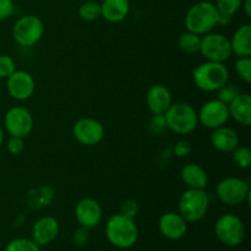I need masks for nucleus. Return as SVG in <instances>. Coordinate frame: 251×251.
Returning <instances> with one entry per match:
<instances>
[{
  "label": "nucleus",
  "mask_w": 251,
  "mask_h": 251,
  "mask_svg": "<svg viewBox=\"0 0 251 251\" xmlns=\"http://www.w3.org/2000/svg\"><path fill=\"white\" fill-rule=\"evenodd\" d=\"M220 21V12L213 2L203 0L198 1L189 7L185 14L184 24L186 31L194 32L199 36L212 32Z\"/></svg>",
  "instance_id": "nucleus-1"
},
{
  "label": "nucleus",
  "mask_w": 251,
  "mask_h": 251,
  "mask_svg": "<svg viewBox=\"0 0 251 251\" xmlns=\"http://www.w3.org/2000/svg\"><path fill=\"white\" fill-rule=\"evenodd\" d=\"M105 237L115 248L129 249L139 239V228L132 218L115 213L105 223Z\"/></svg>",
  "instance_id": "nucleus-2"
},
{
  "label": "nucleus",
  "mask_w": 251,
  "mask_h": 251,
  "mask_svg": "<svg viewBox=\"0 0 251 251\" xmlns=\"http://www.w3.org/2000/svg\"><path fill=\"white\" fill-rule=\"evenodd\" d=\"M229 80V71L225 63L203 61L193 70V81L203 92H216Z\"/></svg>",
  "instance_id": "nucleus-3"
},
{
  "label": "nucleus",
  "mask_w": 251,
  "mask_h": 251,
  "mask_svg": "<svg viewBox=\"0 0 251 251\" xmlns=\"http://www.w3.org/2000/svg\"><path fill=\"white\" fill-rule=\"evenodd\" d=\"M167 129L178 135H189L196 130L199 125L198 112L191 104L185 102L172 103L164 113Z\"/></svg>",
  "instance_id": "nucleus-4"
},
{
  "label": "nucleus",
  "mask_w": 251,
  "mask_h": 251,
  "mask_svg": "<svg viewBox=\"0 0 251 251\" xmlns=\"http://www.w3.org/2000/svg\"><path fill=\"white\" fill-rule=\"evenodd\" d=\"M210 207V195L206 189H188L181 194L178 202V213L188 223L202 220Z\"/></svg>",
  "instance_id": "nucleus-5"
},
{
  "label": "nucleus",
  "mask_w": 251,
  "mask_h": 251,
  "mask_svg": "<svg viewBox=\"0 0 251 251\" xmlns=\"http://www.w3.org/2000/svg\"><path fill=\"white\" fill-rule=\"evenodd\" d=\"M46 27L41 17L36 15H24L12 26V38L24 48L34 47L43 37Z\"/></svg>",
  "instance_id": "nucleus-6"
},
{
  "label": "nucleus",
  "mask_w": 251,
  "mask_h": 251,
  "mask_svg": "<svg viewBox=\"0 0 251 251\" xmlns=\"http://www.w3.org/2000/svg\"><path fill=\"white\" fill-rule=\"evenodd\" d=\"M216 195L225 205L238 206L244 202L250 205V184L239 176H227L216 185Z\"/></svg>",
  "instance_id": "nucleus-7"
},
{
  "label": "nucleus",
  "mask_w": 251,
  "mask_h": 251,
  "mask_svg": "<svg viewBox=\"0 0 251 251\" xmlns=\"http://www.w3.org/2000/svg\"><path fill=\"white\" fill-rule=\"evenodd\" d=\"M215 233L217 239L223 245L235 248L242 244L245 238L244 223L238 216L226 213L216 221Z\"/></svg>",
  "instance_id": "nucleus-8"
},
{
  "label": "nucleus",
  "mask_w": 251,
  "mask_h": 251,
  "mask_svg": "<svg viewBox=\"0 0 251 251\" xmlns=\"http://www.w3.org/2000/svg\"><path fill=\"white\" fill-rule=\"evenodd\" d=\"M199 53H201L206 60L217 63H225L233 55L229 38L218 32H210L201 37Z\"/></svg>",
  "instance_id": "nucleus-9"
},
{
  "label": "nucleus",
  "mask_w": 251,
  "mask_h": 251,
  "mask_svg": "<svg viewBox=\"0 0 251 251\" xmlns=\"http://www.w3.org/2000/svg\"><path fill=\"white\" fill-rule=\"evenodd\" d=\"M4 125L10 136L25 139L33 130L34 120L31 112L27 108L16 105V107L10 108L6 112L4 118Z\"/></svg>",
  "instance_id": "nucleus-10"
},
{
  "label": "nucleus",
  "mask_w": 251,
  "mask_h": 251,
  "mask_svg": "<svg viewBox=\"0 0 251 251\" xmlns=\"http://www.w3.org/2000/svg\"><path fill=\"white\" fill-rule=\"evenodd\" d=\"M199 124H202L207 129L213 130L223 126L229 120V110L228 105L221 102L220 100H210L201 105L198 112Z\"/></svg>",
  "instance_id": "nucleus-11"
},
{
  "label": "nucleus",
  "mask_w": 251,
  "mask_h": 251,
  "mask_svg": "<svg viewBox=\"0 0 251 251\" xmlns=\"http://www.w3.org/2000/svg\"><path fill=\"white\" fill-rule=\"evenodd\" d=\"M73 136L83 146H95L104 137V126L95 118H81L74 124Z\"/></svg>",
  "instance_id": "nucleus-12"
},
{
  "label": "nucleus",
  "mask_w": 251,
  "mask_h": 251,
  "mask_svg": "<svg viewBox=\"0 0 251 251\" xmlns=\"http://www.w3.org/2000/svg\"><path fill=\"white\" fill-rule=\"evenodd\" d=\"M6 88L14 100L24 102L33 96L36 82L29 73L25 70H16L6 78Z\"/></svg>",
  "instance_id": "nucleus-13"
},
{
  "label": "nucleus",
  "mask_w": 251,
  "mask_h": 251,
  "mask_svg": "<svg viewBox=\"0 0 251 251\" xmlns=\"http://www.w3.org/2000/svg\"><path fill=\"white\" fill-rule=\"evenodd\" d=\"M102 207L95 199L83 198L76 203L75 218L81 227L87 229L96 228L102 221Z\"/></svg>",
  "instance_id": "nucleus-14"
},
{
  "label": "nucleus",
  "mask_w": 251,
  "mask_h": 251,
  "mask_svg": "<svg viewBox=\"0 0 251 251\" xmlns=\"http://www.w3.org/2000/svg\"><path fill=\"white\" fill-rule=\"evenodd\" d=\"M59 222L51 216H44L37 220L32 227V240L38 247L50 244L59 234Z\"/></svg>",
  "instance_id": "nucleus-15"
},
{
  "label": "nucleus",
  "mask_w": 251,
  "mask_h": 251,
  "mask_svg": "<svg viewBox=\"0 0 251 251\" xmlns=\"http://www.w3.org/2000/svg\"><path fill=\"white\" fill-rule=\"evenodd\" d=\"M158 228L168 240H179L188 232V222L178 212H167L159 218Z\"/></svg>",
  "instance_id": "nucleus-16"
},
{
  "label": "nucleus",
  "mask_w": 251,
  "mask_h": 251,
  "mask_svg": "<svg viewBox=\"0 0 251 251\" xmlns=\"http://www.w3.org/2000/svg\"><path fill=\"white\" fill-rule=\"evenodd\" d=\"M173 103V96L169 88L164 85H153L149 88L146 95L147 108L152 114H161L168 110Z\"/></svg>",
  "instance_id": "nucleus-17"
},
{
  "label": "nucleus",
  "mask_w": 251,
  "mask_h": 251,
  "mask_svg": "<svg viewBox=\"0 0 251 251\" xmlns=\"http://www.w3.org/2000/svg\"><path fill=\"white\" fill-rule=\"evenodd\" d=\"M211 145L213 149L223 153H230L234 149L239 146V135L234 129L229 126H223L213 129L210 136Z\"/></svg>",
  "instance_id": "nucleus-18"
},
{
  "label": "nucleus",
  "mask_w": 251,
  "mask_h": 251,
  "mask_svg": "<svg viewBox=\"0 0 251 251\" xmlns=\"http://www.w3.org/2000/svg\"><path fill=\"white\" fill-rule=\"evenodd\" d=\"M229 118L243 126L251 125V97L249 93L240 92L228 104Z\"/></svg>",
  "instance_id": "nucleus-19"
},
{
  "label": "nucleus",
  "mask_w": 251,
  "mask_h": 251,
  "mask_svg": "<svg viewBox=\"0 0 251 251\" xmlns=\"http://www.w3.org/2000/svg\"><path fill=\"white\" fill-rule=\"evenodd\" d=\"M129 12V0H103L100 2V17L110 24L124 21Z\"/></svg>",
  "instance_id": "nucleus-20"
},
{
  "label": "nucleus",
  "mask_w": 251,
  "mask_h": 251,
  "mask_svg": "<svg viewBox=\"0 0 251 251\" xmlns=\"http://www.w3.org/2000/svg\"><path fill=\"white\" fill-rule=\"evenodd\" d=\"M180 178L188 189H206L208 176L205 168L198 163H188L181 168Z\"/></svg>",
  "instance_id": "nucleus-21"
},
{
  "label": "nucleus",
  "mask_w": 251,
  "mask_h": 251,
  "mask_svg": "<svg viewBox=\"0 0 251 251\" xmlns=\"http://www.w3.org/2000/svg\"><path fill=\"white\" fill-rule=\"evenodd\" d=\"M232 54L237 58L251 55V25L244 24L238 27L229 38Z\"/></svg>",
  "instance_id": "nucleus-22"
},
{
  "label": "nucleus",
  "mask_w": 251,
  "mask_h": 251,
  "mask_svg": "<svg viewBox=\"0 0 251 251\" xmlns=\"http://www.w3.org/2000/svg\"><path fill=\"white\" fill-rule=\"evenodd\" d=\"M55 193L50 186H39L28 193L27 201L32 208H41L53 202Z\"/></svg>",
  "instance_id": "nucleus-23"
},
{
  "label": "nucleus",
  "mask_w": 251,
  "mask_h": 251,
  "mask_svg": "<svg viewBox=\"0 0 251 251\" xmlns=\"http://www.w3.org/2000/svg\"><path fill=\"white\" fill-rule=\"evenodd\" d=\"M201 37L194 32L186 31L179 36L178 47L183 53L185 54H196L200 51Z\"/></svg>",
  "instance_id": "nucleus-24"
},
{
  "label": "nucleus",
  "mask_w": 251,
  "mask_h": 251,
  "mask_svg": "<svg viewBox=\"0 0 251 251\" xmlns=\"http://www.w3.org/2000/svg\"><path fill=\"white\" fill-rule=\"evenodd\" d=\"M78 16L86 22L96 21L100 17V4L95 0H88L78 6Z\"/></svg>",
  "instance_id": "nucleus-25"
},
{
  "label": "nucleus",
  "mask_w": 251,
  "mask_h": 251,
  "mask_svg": "<svg viewBox=\"0 0 251 251\" xmlns=\"http://www.w3.org/2000/svg\"><path fill=\"white\" fill-rule=\"evenodd\" d=\"M233 162L240 169H249L251 167V151L245 146H238L232 152Z\"/></svg>",
  "instance_id": "nucleus-26"
},
{
  "label": "nucleus",
  "mask_w": 251,
  "mask_h": 251,
  "mask_svg": "<svg viewBox=\"0 0 251 251\" xmlns=\"http://www.w3.org/2000/svg\"><path fill=\"white\" fill-rule=\"evenodd\" d=\"M243 0H216V7L221 16L233 17L242 9Z\"/></svg>",
  "instance_id": "nucleus-27"
},
{
  "label": "nucleus",
  "mask_w": 251,
  "mask_h": 251,
  "mask_svg": "<svg viewBox=\"0 0 251 251\" xmlns=\"http://www.w3.org/2000/svg\"><path fill=\"white\" fill-rule=\"evenodd\" d=\"M216 92H217V100H220L221 102H223L225 104L228 105L238 95H239L240 90L235 83H232L228 81V82H226L222 87L218 88Z\"/></svg>",
  "instance_id": "nucleus-28"
},
{
  "label": "nucleus",
  "mask_w": 251,
  "mask_h": 251,
  "mask_svg": "<svg viewBox=\"0 0 251 251\" xmlns=\"http://www.w3.org/2000/svg\"><path fill=\"white\" fill-rule=\"evenodd\" d=\"M4 251H41V249L32 239L16 238L6 245Z\"/></svg>",
  "instance_id": "nucleus-29"
},
{
  "label": "nucleus",
  "mask_w": 251,
  "mask_h": 251,
  "mask_svg": "<svg viewBox=\"0 0 251 251\" xmlns=\"http://www.w3.org/2000/svg\"><path fill=\"white\" fill-rule=\"evenodd\" d=\"M235 73L239 78L244 82H251V59L250 56H242L237 58L235 61Z\"/></svg>",
  "instance_id": "nucleus-30"
},
{
  "label": "nucleus",
  "mask_w": 251,
  "mask_h": 251,
  "mask_svg": "<svg viewBox=\"0 0 251 251\" xmlns=\"http://www.w3.org/2000/svg\"><path fill=\"white\" fill-rule=\"evenodd\" d=\"M16 69V63L10 55H0V77L7 78L12 73H15Z\"/></svg>",
  "instance_id": "nucleus-31"
},
{
  "label": "nucleus",
  "mask_w": 251,
  "mask_h": 251,
  "mask_svg": "<svg viewBox=\"0 0 251 251\" xmlns=\"http://www.w3.org/2000/svg\"><path fill=\"white\" fill-rule=\"evenodd\" d=\"M139 210H140L139 203H137L135 200L129 199V200L123 201L122 205H120L119 207V213L120 215L125 216V217H129L134 220V218L139 215Z\"/></svg>",
  "instance_id": "nucleus-32"
},
{
  "label": "nucleus",
  "mask_w": 251,
  "mask_h": 251,
  "mask_svg": "<svg viewBox=\"0 0 251 251\" xmlns=\"http://www.w3.org/2000/svg\"><path fill=\"white\" fill-rule=\"evenodd\" d=\"M7 151L12 156H19L24 152L25 150V141L22 137H16V136H10L9 141L6 144Z\"/></svg>",
  "instance_id": "nucleus-33"
},
{
  "label": "nucleus",
  "mask_w": 251,
  "mask_h": 251,
  "mask_svg": "<svg viewBox=\"0 0 251 251\" xmlns=\"http://www.w3.org/2000/svg\"><path fill=\"white\" fill-rule=\"evenodd\" d=\"M153 117L150 120V130L153 134H161L164 130H167L166 119H164V114H152Z\"/></svg>",
  "instance_id": "nucleus-34"
},
{
  "label": "nucleus",
  "mask_w": 251,
  "mask_h": 251,
  "mask_svg": "<svg viewBox=\"0 0 251 251\" xmlns=\"http://www.w3.org/2000/svg\"><path fill=\"white\" fill-rule=\"evenodd\" d=\"M193 151V146H191V142L188 141V140H180L174 146L173 152L178 158H185Z\"/></svg>",
  "instance_id": "nucleus-35"
},
{
  "label": "nucleus",
  "mask_w": 251,
  "mask_h": 251,
  "mask_svg": "<svg viewBox=\"0 0 251 251\" xmlns=\"http://www.w3.org/2000/svg\"><path fill=\"white\" fill-rule=\"evenodd\" d=\"M88 240H90V229L85 227H78L77 229L74 232L73 234V242L75 243L78 247H82V245L87 244Z\"/></svg>",
  "instance_id": "nucleus-36"
},
{
  "label": "nucleus",
  "mask_w": 251,
  "mask_h": 251,
  "mask_svg": "<svg viewBox=\"0 0 251 251\" xmlns=\"http://www.w3.org/2000/svg\"><path fill=\"white\" fill-rule=\"evenodd\" d=\"M14 12L15 4L12 0H0V21L11 17Z\"/></svg>",
  "instance_id": "nucleus-37"
},
{
  "label": "nucleus",
  "mask_w": 251,
  "mask_h": 251,
  "mask_svg": "<svg viewBox=\"0 0 251 251\" xmlns=\"http://www.w3.org/2000/svg\"><path fill=\"white\" fill-rule=\"evenodd\" d=\"M242 7L247 17H251V0H243Z\"/></svg>",
  "instance_id": "nucleus-38"
},
{
  "label": "nucleus",
  "mask_w": 251,
  "mask_h": 251,
  "mask_svg": "<svg viewBox=\"0 0 251 251\" xmlns=\"http://www.w3.org/2000/svg\"><path fill=\"white\" fill-rule=\"evenodd\" d=\"M2 142H4V130H2V127L0 126V147H1Z\"/></svg>",
  "instance_id": "nucleus-39"
}]
</instances>
